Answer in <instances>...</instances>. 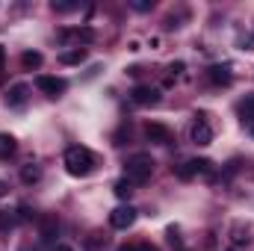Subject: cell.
Listing matches in <instances>:
<instances>
[{"label":"cell","instance_id":"4","mask_svg":"<svg viewBox=\"0 0 254 251\" xmlns=\"http://www.w3.org/2000/svg\"><path fill=\"white\" fill-rule=\"evenodd\" d=\"M36 86H39V92H45L48 98H60L65 89H68V83H65L63 77H51V74H39V77H36Z\"/></svg>","mask_w":254,"mask_h":251},{"label":"cell","instance_id":"25","mask_svg":"<svg viewBox=\"0 0 254 251\" xmlns=\"http://www.w3.org/2000/svg\"><path fill=\"white\" fill-rule=\"evenodd\" d=\"M54 251H74V249H71V246H57Z\"/></svg>","mask_w":254,"mask_h":251},{"label":"cell","instance_id":"10","mask_svg":"<svg viewBox=\"0 0 254 251\" xmlns=\"http://www.w3.org/2000/svg\"><path fill=\"white\" fill-rule=\"evenodd\" d=\"M240 119H243V127L254 136V95H249L246 101H240Z\"/></svg>","mask_w":254,"mask_h":251},{"label":"cell","instance_id":"21","mask_svg":"<svg viewBox=\"0 0 254 251\" xmlns=\"http://www.w3.org/2000/svg\"><path fill=\"white\" fill-rule=\"evenodd\" d=\"M130 6H133V9H136V12H148V9H151V6H154V3H151V0H133V3H130Z\"/></svg>","mask_w":254,"mask_h":251},{"label":"cell","instance_id":"7","mask_svg":"<svg viewBox=\"0 0 254 251\" xmlns=\"http://www.w3.org/2000/svg\"><path fill=\"white\" fill-rule=\"evenodd\" d=\"M130 98H133L136 107H157V104H160V92L151 89V86H136V89L130 92Z\"/></svg>","mask_w":254,"mask_h":251},{"label":"cell","instance_id":"2","mask_svg":"<svg viewBox=\"0 0 254 251\" xmlns=\"http://www.w3.org/2000/svg\"><path fill=\"white\" fill-rule=\"evenodd\" d=\"M154 175V160L148 154H136L125 163V178L130 184H148Z\"/></svg>","mask_w":254,"mask_h":251},{"label":"cell","instance_id":"1","mask_svg":"<svg viewBox=\"0 0 254 251\" xmlns=\"http://www.w3.org/2000/svg\"><path fill=\"white\" fill-rule=\"evenodd\" d=\"M92 169H95V154H92L89 148L74 145V148L65 151V172H68V175L86 178V175H92Z\"/></svg>","mask_w":254,"mask_h":251},{"label":"cell","instance_id":"24","mask_svg":"<svg viewBox=\"0 0 254 251\" xmlns=\"http://www.w3.org/2000/svg\"><path fill=\"white\" fill-rule=\"evenodd\" d=\"M119 251H139V243L133 246V243H127V246H119Z\"/></svg>","mask_w":254,"mask_h":251},{"label":"cell","instance_id":"11","mask_svg":"<svg viewBox=\"0 0 254 251\" xmlns=\"http://www.w3.org/2000/svg\"><path fill=\"white\" fill-rule=\"evenodd\" d=\"M27 92H30V89H27L24 83H15V86L6 92V104H9V107H21V104L27 101Z\"/></svg>","mask_w":254,"mask_h":251},{"label":"cell","instance_id":"26","mask_svg":"<svg viewBox=\"0 0 254 251\" xmlns=\"http://www.w3.org/2000/svg\"><path fill=\"white\" fill-rule=\"evenodd\" d=\"M6 189H9V187H6V184H3V181H0V198H3V195H6Z\"/></svg>","mask_w":254,"mask_h":251},{"label":"cell","instance_id":"13","mask_svg":"<svg viewBox=\"0 0 254 251\" xmlns=\"http://www.w3.org/2000/svg\"><path fill=\"white\" fill-rule=\"evenodd\" d=\"M21 181H24V184H39V181H42V169H39L36 163L21 166Z\"/></svg>","mask_w":254,"mask_h":251},{"label":"cell","instance_id":"22","mask_svg":"<svg viewBox=\"0 0 254 251\" xmlns=\"http://www.w3.org/2000/svg\"><path fill=\"white\" fill-rule=\"evenodd\" d=\"M74 3H54V12H71Z\"/></svg>","mask_w":254,"mask_h":251},{"label":"cell","instance_id":"15","mask_svg":"<svg viewBox=\"0 0 254 251\" xmlns=\"http://www.w3.org/2000/svg\"><path fill=\"white\" fill-rule=\"evenodd\" d=\"M83 60H86V51H83V48H74V51H68V54L60 57V63L63 65H80Z\"/></svg>","mask_w":254,"mask_h":251},{"label":"cell","instance_id":"9","mask_svg":"<svg viewBox=\"0 0 254 251\" xmlns=\"http://www.w3.org/2000/svg\"><path fill=\"white\" fill-rule=\"evenodd\" d=\"M207 77H210V83H216V86H228V83L234 80V71H231V65H210Z\"/></svg>","mask_w":254,"mask_h":251},{"label":"cell","instance_id":"16","mask_svg":"<svg viewBox=\"0 0 254 251\" xmlns=\"http://www.w3.org/2000/svg\"><path fill=\"white\" fill-rule=\"evenodd\" d=\"M12 154H15V139L9 133H0V160H6Z\"/></svg>","mask_w":254,"mask_h":251},{"label":"cell","instance_id":"5","mask_svg":"<svg viewBox=\"0 0 254 251\" xmlns=\"http://www.w3.org/2000/svg\"><path fill=\"white\" fill-rule=\"evenodd\" d=\"M192 142L195 145H210L213 142V127L207 122V116H195V122H192Z\"/></svg>","mask_w":254,"mask_h":251},{"label":"cell","instance_id":"23","mask_svg":"<svg viewBox=\"0 0 254 251\" xmlns=\"http://www.w3.org/2000/svg\"><path fill=\"white\" fill-rule=\"evenodd\" d=\"M139 251H160L157 246H151V243H139Z\"/></svg>","mask_w":254,"mask_h":251},{"label":"cell","instance_id":"3","mask_svg":"<svg viewBox=\"0 0 254 251\" xmlns=\"http://www.w3.org/2000/svg\"><path fill=\"white\" fill-rule=\"evenodd\" d=\"M213 172V163L210 160H187L184 166H178V178L181 181H192L198 175H210Z\"/></svg>","mask_w":254,"mask_h":251},{"label":"cell","instance_id":"12","mask_svg":"<svg viewBox=\"0 0 254 251\" xmlns=\"http://www.w3.org/2000/svg\"><path fill=\"white\" fill-rule=\"evenodd\" d=\"M63 39H74V42H92L95 39V33L89 30V27H77V30H63Z\"/></svg>","mask_w":254,"mask_h":251},{"label":"cell","instance_id":"20","mask_svg":"<svg viewBox=\"0 0 254 251\" xmlns=\"http://www.w3.org/2000/svg\"><path fill=\"white\" fill-rule=\"evenodd\" d=\"M15 216H18V222H30V219H36V213H33L27 204H21V207L15 210Z\"/></svg>","mask_w":254,"mask_h":251},{"label":"cell","instance_id":"17","mask_svg":"<svg viewBox=\"0 0 254 251\" xmlns=\"http://www.w3.org/2000/svg\"><path fill=\"white\" fill-rule=\"evenodd\" d=\"M42 60H45V57H42L39 51H27V54H21V65H24V68H39Z\"/></svg>","mask_w":254,"mask_h":251},{"label":"cell","instance_id":"6","mask_svg":"<svg viewBox=\"0 0 254 251\" xmlns=\"http://www.w3.org/2000/svg\"><path fill=\"white\" fill-rule=\"evenodd\" d=\"M133 222H136V210H133L130 204H125V207H116V210L110 213V225H113V228H119V231H127Z\"/></svg>","mask_w":254,"mask_h":251},{"label":"cell","instance_id":"18","mask_svg":"<svg viewBox=\"0 0 254 251\" xmlns=\"http://www.w3.org/2000/svg\"><path fill=\"white\" fill-rule=\"evenodd\" d=\"M113 192H116L119 198H130V195H133V184H130L127 178H122V181L113 184Z\"/></svg>","mask_w":254,"mask_h":251},{"label":"cell","instance_id":"19","mask_svg":"<svg viewBox=\"0 0 254 251\" xmlns=\"http://www.w3.org/2000/svg\"><path fill=\"white\" fill-rule=\"evenodd\" d=\"M15 222H18V216H15V213H9V210H3V213H0V231H12V228H15Z\"/></svg>","mask_w":254,"mask_h":251},{"label":"cell","instance_id":"8","mask_svg":"<svg viewBox=\"0 0 254 251\" xmlns=\"http://www.w3.org/2000/svg\"><path fill=\"white\" fill-rule=\"evenodd\" d=\"M145 136H148L151 142H157V145H172V130L166 125H157V122L145 125Z\"/></svg>","mask_w":254,"mask_h":251},{"label":"cell","instance_id":"14","mask_svg":"<svg viewBox=\"0 0 254 251\" xmlns=\"http://www.w3.org/2000/svg\"><path fill=\"white\" fill-rule=\"evenodd\" d=\"M231 243H234V246H249V243H252L249 228H246V225H234V228H231Z\"/></svg>","mask_w":254,"mask_h":251}]
</instances>
